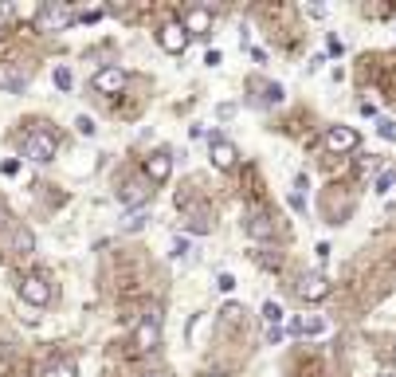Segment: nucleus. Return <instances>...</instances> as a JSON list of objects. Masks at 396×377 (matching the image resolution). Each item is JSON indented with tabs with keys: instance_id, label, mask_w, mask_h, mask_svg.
<instances>
[{
	"instance_id": "obj_6",
	"label": "nucleus",
	"mask_w": 396,
	"mask_h": 377,
	"mask_svg": "<svg viewBox=\"0 0 396 377\" xmlns=\"http://www.w3.org/2000/svg\"><path fill=\"white\" fill-rule=\"evenodd\" d=\"M208 161H212L216 169H224V173H228V169H236V165H239V149L232 146L228 138L212 134V138H208Z\"/></svg>"
},
{
	"instance_id": "obj_10",
	"label": "nucleus",
	"mask_w": 396,
	"mask_h": 377,
	"mask_svg": "<svg viewBox=\"0 0 396 377\" xmlns=\"http://www.w3.org/2000/svg\"><path fill=\"white\" fill-rule=\"evenodd\" d=\"M181 24H185L188 36H208V32H212V8L197 4V8H188L185 16H181Z\"/></svg>"
},
{
	"instance_id": "obj_30",
	"label": "nucleus",
	"mask_w": 396,
	"mask_h": 377,
	"mask_svg": "<svg viewBox=\"0 0 396 377\" xmlns=\"http://www.w3.org/2000/svg\"><path fill=\"white\" fill-rule=\"evenodd\" d=\"M188 138L197 142V138H212V134H208V126H188Z\"/></svg>"
},
{
	"instance_id": "obj_17",
	"label": "nucleus",
	"mask_w": 396,
	"mask_h": 377,
	"mask_svg": "<svg viewBox=\"0 0 396 377\" xmlns=\"http://www.w3.org/2000/svg\"><path fill=\"white\" fill-rule=\"evenodd\" d=\"M373 185H376V193H381V197H385V193H393V188H396V169H393V165H385L381 173H376Z\"/></svg>"
},
{
	"instance_id": "obj_23",
	"label": "nucleus",
	"mask_w": 396,
	"mask_h": 377,
	"mask_svg": "<svg viewBox=\"0 0 396 377\" xmlns=\"http://www.w3.org/2000/svg\"><path fill=\"white\" fill-rule=\"evenodd\" d=\"M376 138L396 142V122H393V118H376Z\"/></svg>"
},
{
	"instance_id": "obj_33",
	"label": "nucleus",
	"mask_w": 396,
	"mask_h": 377,
	"mask_svg": "<svg viewBox=\"0 0 396 377\" xmlns=\"http://www.w3.org/2000/svg\"><path fill=\"white\" fill-rule=\"evenodd\" d=\"M376 377H396V369H393V366H388V369H385V373H376Z\"/></svg>"
},
{
	"instance_id": "obj_20",
	"label": "nucleus",
	"mask_w": 396,
	"mask_h": 377,
	"mask_svg": "<svg viewBox=\"0 0 396 377\" xmlns=\"http://www.w3.org/2000/svg\"><path fill=\"white\" fill-rule=\"evenodd\" d=\"M51 83H55L59 90H71V87H75V75H71V67H63V63H59V67L51 71Z\"/></svg>"
},
{
	"instance_id": "obj_2",
	"label": "nucleus",
	"mask_w": 396,
	"mask_h": 377,
	"mask_svg": "<svg viewBox=\"0 0 396 377\" xmlns=\"http://www.w3.org/2000/svg\"><path fill=\"white\" fill-rule=\"evenodd\" d=\"M161 346V318L157 310H149L146 318H138V327H134V350L138 354H153Z\"/></svg>"
},
{
	"instance_id": "obj_12",
	"label": "nucleus",
	"mask_w": 396,
	"mask_h": 377,
	"mask_svg": "<svg viewBox=\"0 0 396 377\" xmlns=\"http://www.w3.org/2000/svg\"><path fill=\"white\" fill-rule=\"evenodd\" d=\"M290 334H298V338H322V334H330V318L326 315H302L290 327Z\"/></svg>"
},
{
	"instance_id": "obj_1",
	"label": "nucleus",
	"mask_w": 396,
	"mask_h": 377,
	"mask_svg": "<svg viewBox=\"0 0 396 377\" xmlns=\"http://www.w3.org/2000/svg\"><path fill=\"white\" fill-rule=\"evenodd\" d=\"M55 149H59V138L43 126H36L28 138H24V158L36 161V165H48V161L55 158Z\"/></svg>"
},
{
	"instance_id": "obj_34",
	"label": "nucleus",
	"mask_w": 396,
	"mask_h": 377,
	"mask_svg": "<svg viewBox=\"0 0 396 377\" xmlns=\"http://www.w3.org/2000/svg\"><path fill=\"white\" fill-rule=\"evenodd\" d=\"M200 377H228V373H216V369H208V373H200Z\"/></svg>"
},
{
	"instance_id": "obj_21",
	"label": "nucleus",
	"mask_w": 396,
	"mask_h": 377,
	"mask_svg": "<svg viewBox=\"0 0 396 377\" xmlns=\"http://www.w3.org/2000/svg\"><path fill=\"white\" fill-rule=\"evenodd\" d=\"M94 118H90V114H79V118H75V134H79V138H94Z\"/></svg>"
},
{
	"instance_id": "obj_4",
	"label": "nucleus",
	"mask_w": 396,
	"mask_h": 377,
	"mask_svg": "<svg viewBox=\"0 0 396 377\" xmlns=\"http://www.w3.org/2000/svg\"><path fill=\"white\" fill-rule=\"evenodd\" d=\"M188 40H192V36L185 32L181 20H165L157 28V43H161V51H169V55H181V51L188 48Z\"/></svg>"
},
{
	"instance_id": "obj_22",
	"label": "nucleus",
	"mask_w": 396,
	"mask_h": 377,
	"mask_svg": "<svg viewBox=\"0 0 396 377\" xmlns=\"http://www.w3.org/2000/svg\"><path fill=\"white\" fill-rule=\"evenodd\" d=\"M236 287H239V283H236V275H232V271H220V275H216V291H220V295H232Z\"/></svg>"
},
{
	"instance_id": "obj_3",
	"label": "nucleus",
	"mask_w": 396,
	"mask_h": 377,
	"mask_svg": "<svg viewBox=\"0 0 396 377\" xmlns=\"http://www.w3.org/2000/svg\"><path fill=\"white\" fill-rule=\"evenodd\" d=\"M71 20H75V12L67 4H40L36 8V28L40 32H63Z\"/></svg>"
},
{
	"instance_id": "obj_9",
	"label": "nucleus",
	"mask_w": 396,
	"mask_h": 377,
	"mask_svg": "<svg viewBox=\"0 0 396 377\" xmlns=\"http://www.w3.org/2000/svg\"><path fill=\"white\" fill-rule=\"evenodd\" d=\"M330 295V279L322 271H306V275L298 279V299H306V303H322Z\"/></svg>"
},
{
	"instance_id": "obj_11",
	"label": "nucleus",
	"mask_w": 396,
	"mask_h": 377,
	"mask_svg": "<svg viewBox=\"0 0 396 377\" xmlns=\"http://www.w3.org/2000/svg\"><path fill=\"white\" fill-rule=\"evenodd\" d=\"M169 173H173V153L169 149H157V153H149L146 158V177L149 181H169Z\"/></svg>"
},
{
	"instance_id": "obj_14",
	"label": "nucleus",
	"mask_w": 396,
	"mask_h": 377,
	"mask_svg": "<svg viewBox=\"0 0 396 377\" xmlns=\"http://www.w3.org/2000/svg\"><path fill=\"white\" fill-rule=\"evenodd\" d=\"M12 252H16V256H31V252H36V236H31V228H16L12 232Z\"/></svg>"
},
{
	"instance_id": "obj_26",
	"label": "nucleus",
	"mask_w": 396,
	"mask_h": 377,
	"mask_svg": "<svg viewBox=\"0 0 396 377\" xmlns=\"http://www.w3.org/2000/svg\"><path fill=\"white\" fill-rule=\"evenodd\" d=\"M326 4H306V16H314V20H326Z\"/></svg>"
},
{
	"instance_id": "obj_19",
	"label": "nucleus",
	"mask_w": 396,
	"mask_h": 377,
	"mask_svg": "<svg viewBox=\"0 0 396 377\" xmlns=\"http://www.w3.org/2000/svg\"><path fill=\"white\" fill-rule=\"evenodd\" d=\"M263 322H267L271 330H278V322H283V307H278L275 299H267V303H263Z\"/></svg>"
},
{
	"instance_id": "obj_5",
	"label": "nucleus",
	"mask_w": 396,
	"mask_h": 377,
	"mask_svg": "<svg viewBox=\"0 0 396 377\" xmlns=\"http://www.w3.org/2000/svg\"><path fill=\"white\" fill-rule=\"evenodd\" d=\"M129 83V75L122 67H99L94 75H90V87L99 90V95H122Z\"/></svg>"
},
{
	"instance_id": "obj_32",
	"label": "nucleus",
	"mask_w": 396,
	"mask_h": 377,
	"mask_svg": "<svg viewBox=\"0 0 396 377\" xmlns=\"http://www.w3.org/2000/svg\"><path fill=\"white\" fill-rule=\"evenodd\" d=\"M290 205H295V212L306 209V197H298V193H290Z\"/></svg>"
},
{
	"instance_id": "obj_16",
	"label": "nucleus",
	"mask_w": 396,
	"mask_h": 377,
	"mask_svg": "<svg viewBox=\"0 0 396 377\" xmlns=\"http://www.w3.org/2000/svg\"><path fill=\"white\" fill-rule=\"evenodd\" d=\"M43 377H79V366L63 357V362H51V366L43 369Z\"/></svg>"
},
{
	"instance_id": "obj_27",
	"label": "nucleus",
	"mask_w": 396,
	"mask_h": 377,
	"mask_svg": "<svg viewBox=\"0 0 396 377\" xmlns=\"http://www.w3.org/2000/svg\"><path fill=\"white\" fill-rule=\"evenodd\" d=\"M306 188H310V177H306V173H298V177H295V193H298V197H306Z\"/></svg>"
},
{
	"instance_id": "obj_31",
	"label": "nucleus",
	"mask_w": 396,
	"mask_h": 377,
	"mask_svg": "<svg viewBox=\"0 0 396 377\" xmlns=\"http://www.w3.org/2000/svg\"><path fill=\"white\" fill-rule=\"evenodd\" d=\"M204 67H220V51H204Z\"/></svg>"
},
{
	"instance_id": "obj_35",
	"label": "nucleus",
	"mask_w": 396,
	"mask_h": 377,
	"mask_svg": "<svg viewBox=\"0 0 396 377\" xmlns=\"http://www.w3.org/2000/svg\"><path fill=\"white\" fill-rule=\"evenodd\" d=\"M146 377H169V373H161V369H153V373H146Z\"/></svg>"
},
{
	"instance_id": "obj_18",
	"label": "nucleus",
	"mask_w": 396,
	"mask_h": 377,
	"mask_svg": "<svg viewBox=\"0 0 396 377\" xmlns=\"http://www.w3.org/2000/svg\"><path fill=\"white\" fill-rule=\"evenodd\" d=\"M146 220H149V212H146V209L126 212V220H122V232H141V228H146Z\"/></svg>"
},
{
	"instance_id": "obj_29",
	"label": "nucleus",
	"mask_w": 396,
	"mask_h": 377,
	"mask_svg": "<svg viewBox=\"0 0 396 377\" xmlns=\"http://www.w3.org/2000/svg\"><path fill=\"white\" fill-rule=\"evenodd\" d=\"M185 252H188V240H185V236H181V240H173V252H169V256H173V259H181Z\"/></svg>"
},
{
	"instance_id": "obj_36",
	"label": "nucleus",
	"mask_w": 396,
	"mask_h": 377,
	"mask_svg": "<svg viewBox=\"0 0 396 377\" xmlns=\"http://www.w3.org/2000/svg\"><path fill=\"white\" fill-rule=\"evenodd\" d=\"M393 369H396V346H393Z\"/></svg>"
},
{
	"instance_id": "obj_7",
	"label": "nucleus",
	"mask_w": 396,
	"mask_h": 377,
	"mask_svg": "<svg viewBox=\"0 0 396 377\" xmlns=\"http://www.w3.org/2000/svg\"><path fill=\"white\" fill-rule=\"evenodd\" d=\"M20 299L31 307H48L51 303V283L43 275H24L20 279Z\"/></svg>"
},
{
	"instance_id": "obj_24",
	"label": "nucleus",
	"mask_w": 396,
	"mask_h": 377,
	"mask_svg": "<svg viewBox=\"0 0 396 377\" xmlns=\"http://www.w3.org/2000/svg\"><path fill=\"white\" fill-rule=\"evenodd\" d=\"M200 322H204V315H192V318H188V327H185V338H188V342H197V330H200Z\"/></svg>"
},
{
	"instance_id": "obj_15",
	"label": "nucleus",
	"mask_w": 396,
	"mask_h": 377,
	"mask_svg": "<svg viewBox=\"0 0 396 377\" xmlns=\"http://www.w3.org/2000/svg\"><path fill=\"white\" fill-rule=\"evenodd\" d=\"M248 232H251V240H263V244H271V240H275V228H271L267 217H251L248 220Z\"/></svg>"
},
{
	"instance_id": "obj_28",
	"label": "nucleus",
	"mask_w": 396,
	"mask_h": 377,
	"mask_svg": "<svg viewBox=\"0 0 396 377\" xmlns=\"http://www.w3.org/2000/svg\"><path fill=\"white\" fill-rule=\"evenodd\" d=\"M314 259H318V263H326V259H330V244H326V240H318V248H314Z\"/></svg>"
},
{
	"instance_id": "obj_25",
	"label": "nucleus",
	"mask_w": 396,
	"mask_h": 377,
	"mask_svg": "<svg viewBox=\"0 0 396 377\" xmlns=\"http://www.w3.org/2000/svg\"><path fill=\"white\" fill-rule=\"evenodd\" d=\"M0 173H4V177H16V173H20V161H16V158L0 161Z\"/></svg>"
},
{
	"instance_id": "obj_8",
	"label": "nucleus",
	"mask_w": 396,
	"mask_h": 377,
	"mask_svg": "<svg viewBox=\"0 0 396 377\" xmlns=\"http://www.w3.org/2000/svg\"><path fill=\"white\" fill-rule=\"evenodd\" d=\"M322 142H326L330 153H349V149H357L361 134H357V126H330Z\"/></svg>"
},
{
	"instance_id": "obj_13",
	"label": "nucleus",
	"mask_w": 396,
	"mask_h": 377,
	"mask_svg": "<svg viewBox=\"0 0 396 377\" xmlns=\"http://www.w3.org/2000/svg\"><path fill=\"white\" fill-rule=\"evenodd\" d=\"M118 197H122V205H138V209H141V205L149 200V188L141 185V181H126Z\"/></svg>"
}]
</instances>
